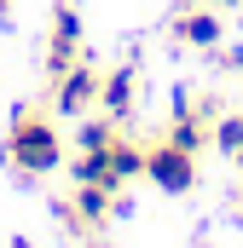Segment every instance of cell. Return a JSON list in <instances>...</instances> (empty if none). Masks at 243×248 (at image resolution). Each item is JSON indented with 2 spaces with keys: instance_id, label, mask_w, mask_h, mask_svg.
<instances>
[{
  "instance_id": "6da1fadb",
  "label": "cell",
  "mask_w": 243,
  "mask_h": 248,
  "mask_svg": "<svg viewBox=\"0 0 243 248\" xmlns=\"http://www.w3.org/2000/svg\"><path fill=\"white\" fill-rule=\"evenodd\" d=\"M6 162L17 168V173H29V179H41V173H52L64 162V139L58 127H52V116L47 110H17L12 116V127H6Z\"/></svg>"
},
{
  "instance_id": "7a4b0ae2",
  "label": "cell",
  "mask_w": 243,
  "mask_h": 248,
  "mask_svg": "<svg viewBox=\"0 0 243 248\" xmlns=\"http://www.w3.org/2000/svg\"><path fill=\"white\" fill-rule=\"evenodd\" d=\"M145 179L156 190H168V196H185V190L197 185V150H180L174 139L151 144L145 150Z\"/></svg>"
},
{
  "instance_id": "3957f363",
  "label": "cell",
  "mask_w": 243,
  "mask_h": 248,
  "mask_svg": "<svg viewBox=\"0 0 243 248\" xmlns=\"http://www.w3.org/2000/svg\"><path fill=\"white\" fill-rule=\"evenodd\" d=\"M99 69L93 63H69L64 75H52V104L64 116H81V110H99Z\"/></svg>"
},
{
  "instance_id": "277c9868",
  "label": "cell",
  "mask_w": 243,
  "mask_h": 248,
  "mask_svg": "<svg viewBox=\"0 0 243 248\" xmlns=\"http://www.w3.org/2000/svg\"><path fill=\"white\" fill-rule=\"evenodd\" d=\"M116 196H122V190H110V185H75V196L64 202L58 214H64V225L93 231V225H104V219L116 214Z\"/></svg>"
},
{
  "instance_id": "5b68a950",
  "label": "cell",
  "mask_w": 243,
  "mask_h": 248,
  "mask_svg": "<svg viewBox=\"0 0 243 248\" xmlns=\"http://www.w3.org/2000/svg\"><path fill=\"white\" fill-rule=\"evenodd\" d=\"M133 104H139V69H133V63L104 69V81H99V110L122 127L127 116H133Z\"/></svg>"
},
{
  "instance_id": "8992f818",
  "label": "cell",
  "mask_w": 243,
  "mask_h": 248,
  "mask_svg": "<svg viewBox=\"0 0 243 248\" xmlns=\"http://www.w3.org/2000/svg\"><path fill=\"white\" fill-rule=\"evenodd\" d=\"M174 41L197 46V52H214V46L226 41V17L203 0V6H191V12H180V17H174Z\"/></svg>"
},
{
  "instance_id": "52a82bcc",
  "label": "cell",
  "mask_w": 243,
  "mask_h": 248,
  "mask_svg": "<svg viewBox=\"0 0 243 248\" xmlns=\"http://www.w3.org/2000/svg\"><path fill=\"white\" fill-rule=\"evenodd\" d=\"M75 52H81V17H75V6H58L52 12V41H47V69L64 75L75 63Z\"/></svg>"
},
{
  "instance_id": "ba28073f",
  "label": "cell",
  "mask_w": 243,
  "mask_h": 248,
  "mask_svg": "<svg viewBox=\"0 0 243 248\" xmlns=\"http://www.w3.org/2000/svg\"><path fill=\"white\" fill-rule=\"evenodd\" d=\"M139 173H145V150H139L133 139H122V133H116V139L104 144V185L122 190L127 179H139Z\"/></svg>"
},
{
  "instance_id": "9c48e42d",
  "label": "cell",
  "mask_w": 243,
  "mask_h": 248,
  "mask_svg": "<svg viewBox=\"0 0 243 248\" xmlns=\"http://www.w3.org/2000/svg\"><path fill=\"white\" fill-rule=\"evenodd\" d=\"M162 139H174L180 150H208V116L203 110H191V98H180V110H174V122H168V133Z\"/></svg>"
},
{
  "instance_id": "30bf717a",
  "label": "cell",
  "mask_w": 243,
  "mask_h": 248,
  "mask_svg": "<svg viewBox=\"0 0 243 248\" xmlns=\"http://www.w3.org/2000/svg\"><path fill=\"white\" fill-rule=\"evenodd\" d=\"M208 139H214L226 156H238L243 150V116H214V122H208Z\"/></svg>"
},
{
  "instance_id": "8fae6325",
  "label": "cell",
  "mask_w": 243,
  "mask_h": 248,
  "mask_svg": "<svg viewBox=\"0 0 243 248\" xmlns=\"http://www.w3.org/2000/svg\"><path fill=\"white\" fill-rule=\"evenodd\" d=\"M75 185H104V144L99 150H75Z\"/></svg>"
},
{
  "instance_id": "7c38bea8",
  "label": "cell",
  "mask_w": 243,
  "mask_h": 248,
  "mask_svg": "<svg viewBox=\"0 0 243 248\" xmlns=\"http://www.w3.org/2000/svg\"><path fill=\"white\" fill-rule=\"evenodd\" d=\"M110 139H116V122L99 116V122H87L81 133H75V150H99V144H110Z\"/></svg>"
},
{
  "instance_id": "4fadbf2b",
  "label": "cell",
  "mask_w": 243,
  "mask_h": 248,
  "mask_svg": "<svg viewBox=\"0 0 243 248\" xmlns=\"http://www.w3.org/2000/svg\"><path fill=\"white\" fill-rule=\"evenodd\" d=\"M208 6H214V12H226V6H238V0H208Z\"/></svg>"
},
{
  "instance_id": "5bb4252c",
  "label": "cell",
  "mask_w": 243,
  "mask_h": 248,
  "mask_svg": "<svg viewBox=\"0 0 243 248\" xmlns=\"http://www.w3.org/2000/svg\"><path fill=\"white\" fill-rule=\"evenodd\" d=\"M6 248H29V237H12V243H6Z\"/></svg>"
},
{
  "instance_id": "9a60e30c",
  "label": "cell",
  "mask_w": 243,
  "mask_h": 248,
  "mask_svg": "<svg viewBox=\"0 0 243 248\" xmlns=\"http://www.w3.org/2000/svg\"><path fill=\"white\" fill-rule=\"evenodd\" d=\"M6 12H12V0H0V17H6Z\"/></svg>"
},
{
  "instance_id": "2e32d148",
  "label": "cell",
  "mask_w": 243,
  "mask_h": 248,
  "mask_svg": "<svg viewBox=\"0 0 243 248\" xmlns=\"http://www.w3.org/2000/svg\"><path fill=\"white\" fill-rule=\"evenodd\" d=\"M232 162H238V168H243V150H238V156H232Z\"/></svg>"
}]
</instances>
